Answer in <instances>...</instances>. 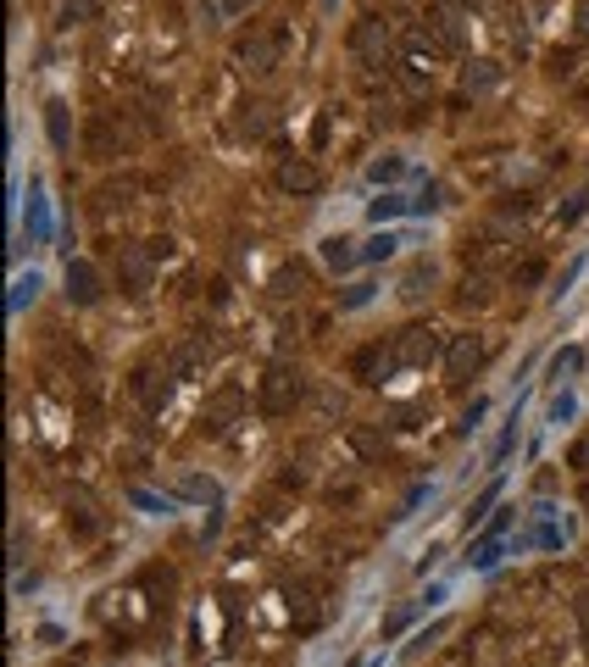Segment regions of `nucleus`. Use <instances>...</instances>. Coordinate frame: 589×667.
<instances>
[{"mask_svg": "<svg viewBox=\"0 0 589 667\" xmlns=\"http://www.w3.org/2000/svg\"><path fill=\"white\" fill-rule=\"evenodd\" d=\"M301 367H289V362H272L267 373H262V412L267 417H284L294 401H301Z\"/></svg>", "mask_w": 589, "mask_h": 667, "instance_id": "nucleus-1", "label": "nucleus"}, {"mask_svg": "<svg viewBox=\"0 0 589 667\" xmlns=\"http://www.w3.org/2000/svg\"><path fill=\"white\" fill-rule=\"evenodd\" d=\"M389 357H395V367H428L439 357V334L423 328V323H412V328H401L389 340Z\"/></svg>", "mask_w": 589, "mask_h": 667, "instance_id": "nucleus-2", "label": "nucleus"}, {"mask_svg": "<svg viewBox=\"0 0 589 667\" xmlns=\"http://www.w3.org/2000/svg\"><path fill=\"white\" fill-rule=\"evenodd\" d=\"M478 367H483V334H456V340L445 345V379L467 384Z\"/></svg>", "mask_w": 589, "mask_h": 667, "instance_id": "nucleus-3", "label": "nucleus"}, {"mask_svg": "<svg viewBox=\"0 0 589 667\" xmlns=\"http://www.w3.org/2000/svg\"><path fill=\"white\" fill-rule=\"evenodd\" d=\"M240 412H245V389H240V384H223L212 401L200 406V428H206V434H228Z\"/></svg>", "mask_w": 589, "mask_h": 667, "instance_id": "nucleus-4", "label": "nucleus"}, {"mask_svg": "<svg viewBox=\"0 0 589 667\" xmlns=\"http://www.w3.org/2000/svg\"><path fill=\"white\" fill-rule=\"evenodd\" d=\"M279 56H284V39H279V34H250L245 45H240V67L256 73V78H267L272 67H279Z\"/></svg>", "mask_w": 589, "mask_h": 667, "instance_id": "nucleus-5", "label": "nucleus"}, {"mask_svg": "<svg viewBox=\"0 0 589 667\" xmlns=\"http://www.w3.org/2000/svg\"><path fill=\"white\" fill-rule=\"evenodd\" d=\"M350 51L362 56L367 67H384V56H389V28H384V17H362V28H356Z\"/></svg>", "mask_w": 589, "mask_h": 667, "instance_id": "nucleus-6", "label": "nucleus"}, {"mask_svg": "<svg viewBox=\"0 0 589 667\" xmlns=\"http://www.w3.org/2000/svg\"><path fill=\"white\" fill-rule=\"evenodd\" d=\"M507 529H512V512H495V517H490V529H483V539H478V545H467V556H461V561H467V568H495Z\"/></svg>", "mask_w": 589, "mask_h": 667, "instance_id": "nucleus-7", "label": "nucleus"}, {"mask_svg": "<svg viewBox=\"0 0 589 667\" xmlns=\"http://www.w3.org/2000/svg\"><path fill=\"white\" fill-rule=\"evenodd\" d=\"M173 379H178L173 367H139V379H134V389H139V401H145V412H161L167 401H173Z\"/></svg>", "mask_w": 589, "mask_h": 667, "instance_id": "nucleus-8", "label": "nucleus"}, {"mask_svg": "<svg viewBox=\"0 0 589 667\" xmlns=\"http://www.w3.org/2000/svg\"><path fill=\"white\" fill-rule=\"evenodd\" d=\"M67 301H73V306H95V301H100L95 262H67Z\"/></svg>", "mask_w": 589, "mask_h": 667, "instance_id": "nucleus-9", "label": "nucleus"}, {"mask_svg": "<svg viewBox=\"0 0 589 667\" xmlns=\"http://www.w3.org/2000/svg\"><path fill=\"white\" fill-rule=\"evenodd\" d=\"M434 284H439V267H434L428 256H423V262H412V267H406V279H401V301H423Z\"/></svg>", "mask_w": 589, "mask_h": 667, "instance_id": "nucleus-10", "label": "nucleus"}, {"mask_svg": "<svg viewBox=\"0 0 589 667\" xmlns=\"http://www.w3.org/2000/svg\"><path fill=\"white\" fill-rule=\"evenodd\" d=\"M318 250H323V262L334 267V273H350V267L362 262V250H356V239H345V234H328Z\"/></svg>", "mask_w": 589, "mask_h": 667, "instance_id": "nucleus-11", "label": "nucleus"}, {"mask_svg": "<svg viewBox=\"0 0 589 667\" xmlns=\"http://www.w3.org/2000/svg\"><path fill=\"white\" fill-rule=\"evenodd\" d=\"M279 184H284V190H301V195H311V190H318V167H311V161H301V156H294V161H284L279 167Z\"/></svg>", "mask_w": 589, "mask_h": 667, "instance_id": "nucleus-12", "label": "nucleus"}, {"mask_svg": "<svg viewBox=\"0 0 589 667\" xmlns=\"http://www.w3.org/2000/svg\"><path fill=\"white\" fill-rule=\"evenodd\" d=\"M389 367H395V357H389V350H384V340H378V345H367L362 357H356V379H367V384H378V379H384Z\"/></svg>", "mask_w": 589, "mask_h": 667, "instance_id": "nucleus-13", "label": "nucleus"}, {"mask_svg": "<svg viewBox=\"0 0 589 667\" xmlns=\"http://www.w3.org/2000/svg\"><path fill=\"white\" fill-rule=\"evenodd\" d=\"M206 362H212V340L200 334V340H189V345H184V350H178V357L167 362V367H173L178 379H189V373H195V367H206Z\"/></svg>", "mask_w": 589, "mask_h": 667, "instance_id": "nucleus-14", "label": "nucleus"}, {"mask_svg": "<svg viewBox=\"0 0 589 667\" xmlns=\"http://www.w3.org/2000/svg\"><path fill=\"white\" fill-rule=\"evenodd\" d=\"M45 134H51L56 151L73 145V122H67V106H61V100H45Z\"/></svg>", "mask_w": 589, "mask_h": 667, "instance_id": "nucleus-15", "label": "nucleus"}, {"mask_svg": "<svg viewBox=\"0 0 589 667\" xmlns=\"http://www.w3.org/2000/svg\"><path fill=\"white\" fill-rule=\"evenodd\" d=\"M122 279H129V295H145V289H151V256L122 250Z\"/></svg>", "mask_w": 589, "mask_h": 667, "instance_id": "nucleus-16", "label": "nucleus"}, {"mask_svg": "<svg viewBox=\"0 0 589 667\" xmlns=\"http://www.w3.org/2000/svg\"><path fill=\"white\" fill-rule=\"evenodd\" d=\"M67 523H73L78 534H95V529H100V512H95L90 495H67Z\"/></svg>", "mask_w": 589, "mask_h": 667, "instance_id": "nucleus-17", "label": "nucleus"}, {"mask_svg": "<svg viewBox=\"0 0 589 667\" xmlns=\"http://www.w3.org/2000/svg\"><path fill=\"white\" fill-rule=\"evenodd\" d=\"M28 239H51V206L39 195V184L28 190Z\"/></svg>", "mask_w": 589, "mask_h": 667, "instance_id": "nucleus-18", "label": "nucleus"}, {"mask_svg": "<svg viewBox=\"0 0 589 667\" xmlns=\"http://www.w3.org/2000/svg\"><path fill=\"white\" fill-rule=\"evenodd\" d=\"M401 245H406L401 234H389V228H378V234H373V239L362 245V262H389V256H395V250H401Z\"/></svg>", "mask_w": 589, "mask_h": 667, "instance_id": "nucleus-19", "label": "nucleus"}, {"mask_svg": "<svg viewBox=\"0 0 589 667\" xmlns=\"http://www.w3.org/2000/svg\"><path fill=\"white\" fill-rule=\"evenodd\" d=\"M401 212H412V200H401V195H378V200L367 206L373 223H389V217H401Z\"/></svg>", "mask_w": 589, "mask_h": 667, "instance_id": "nucleus-20", "label": "nucleus"}, {"mask_svg": "<svg viewBox=\"0 0 589 667\" xmlns=\"http://www.w3.org/2000/svg\"><path fill=\"white\" fill-rule=\"evenodd\" d=\"M578 367H584V350L567 345V350H556V357H551V379H573Z\"/></svg>", "mask_w": 589, "mask_h": 667, "instance_id": "nucleus-21", "label": "nucleus"}, {"mask_svg": "<svg viewBox=\"0 0 589 667\" xmlns=\"http://www.w3.org/2000/svg\"><path fill=\"white\" fill-rule=\"evenodd\" d=\"M401 173H406V156H384V161H373V167H367V178H373V184H395Z\"/></svg>", "mask_w": 589, "mask_h": 667, "instance_id": "nucleus-22", "label": "nucleus"}, {"mask_svg": "<svg viewBox=\"0 0 589 667\" xmlns=\"http://www.w3.org/2000/svg\"><path fill=\"white\" fill-rule=\"evenodd\" d=\"M178 495H189V500H212V506L223 500V490L212 484V478H184V484H178Z\"/></svg>", "mask_w": 589, "mask_h": 667, "instance_id": "nucleus-23", "label": "nucleus"}, {"mask_svg": "<svg viewBox=\"0 0 589 667\" xmlns=\"http://www.w3.org/2000/svg\"><path fill=\"white\" fill-rule=\"evenodd\" d=\"M34 295H39V273H23L12 284V311H23V306H34Z\"/></svg>", "mask_w": 589, "mask_h": 667, "instance_id": "nucleus-24", "label": "nucleus"}, {"mask_svg": "<svg viewBox=\"0 0 589 667\" xmlns=\"http://www.w3.org/2000/svg\"><path fill=\"white\" fill-rule=\"evenodd\" d=\"M129 500H134L139 512H151V517H167V512H173V500H167V495H151V490H134Z\"/></svg>", "mask_w": 589, "mask_h": 667, "instance_id": "nucleus-25", "label": "nucleus"}, {"mask_svg": "<svg viewBox=\"0 0 589 667\" xmlns=\"http://www.w3.org/2000/svg\"><path fill=\"white\" fill-rule=\"evenodd\" d=\"M500 490H507V484H500V478H495V484H490V490H483V495L473 500V506H467V529L478 523V517H490V506H495V500H500Z\"/></svg>", "mask_w": 589, "mask_h": 667, "instance_id": "nucleus-26", "label": "nucleus"}, {"mask_svg": "<svg viewBox=\"0 0 589 667\" xmlns=\"http://www.w3.org/2000/svg\"><path fill=\"white\" fill-rule=\"evenodd\" d=\"M350 445H356V456H378V451H384V434H378V428H356Z\"/></svg>", "mask_w": 589, "mask_h": 667, "instance_id": "nucleus-27", "label": "nucleus"}, {"mask_svg": "<svg viewBox=\"0 0 589 667\" xmlns=\"http://www.w3.org/2000/svg\"><path fill=\"white\" fill-rule=\"evenodd\" d=\"M456 301H461V306H483V301H490V284L467 273V284H461V295H456Z\"/></svg>", "mask_w": 589, "mask_h": 667, "instance_id": "nucleus-28", "label": "nucleus"}, {"mask_svg": "<svg viewBox=\"0 0 589 667\" xmlns=\"http://www.w3.org/2000/svg\"><path fill=\"white\" fill-rule=\"evenodd\" d=\"M272 295H301V273H294V267H279V273H272Z\"/></svg>", "mask_w": 589, "mask_h": 667, "instance_id": "nucleus-29", "label": "nucleus"}, {"mask_svg": "<svg viewBox=\"0 0 589 667\" xmlns=\"http://www.w3.org/2000/svg\"><path fill=\"white\" fill-rule=\"evenodd\" d=\"M373 289H378V284H350L345 295H340V311H356V306H367V301H373Z\"/></svg>", "mask_w": 589, "mask_h": 667, "instance_id": "nucleus-30", "label": "nucleus"}, {"mask_svg": "<svg viewBox=\"0 0 589 667\" xmlns=\"http://www.w3.org/2000/svg\"><path fill=\"white\" fill-rule=\"evenodd\" d=\"M439 206H445V200H439V184H423V195L412 200V212H417V217H428V212H439Z\"/></svg>", "mask_w": 589, "mask_h": 667, "instance_id": "nucleus-31", "label": "nucleus"}, {"mask_svg": "<svg viewBox=\"0 0 589 667\" xmlns=\"http://www.w3.org/2000/svg\"><path fill=\"white\" fill-rule=\"evenodd\" d=\"M490 83H495V67L490 61H473L467 67V90H490Z\"/></svg>", "mask_w": 589, "mask_h": 667, "instance_id": "nucleus-32", "label": "nucleus"}, {"mask_svg": "<svg viewBox=\"0 0 589 667\" xmlns=\"http://www.w3.org/2000/svg\"><path fill=\"white\" fill-rule=\"evenodd\" d=\"M445 629H451V623H434V629H423V634L412 640V656H423V651H428V645H434L439 634H445Z\"/></svg>", "mask_w": 589, "mask_h": 667, "instance_id": "nucleus-33", "label": "nucleus"}, {"mask_svg": "<svg viewBox=\"0 0 589 667\" xmlns=\"http://www.w3.org/2000/svg\"><path fill=\"white\" fill-rule=\"evenodd\" d=\"M573 617H578V634H584V651H589V590L573 600Z\"/></svg>", "mask_w": 589, "mask_h": 667, "instance_id": "nucleus-34", "label": "nucleus"}, {"mask_svg": "<svg viewBox=\"0 0 589 667\" xmlns=\"http://www.w3.org/2000/svg\"><path fill=\"white\" fill-rule=\"evenodd\" d=\"M573 412H578V401H573V395H556V401H551V423H567Z\"/></svg>", "mask_w": 589, "mask_h": 667, "instance_id": "nucleus-35", "label": "nucleus"}, {"mask_svg": "<svg viewBox=\"0 0 589 667\" xmlns=\"http://www.w3.org/2000/svg\"><path fill=\"white\" fill-rule=\"evenodd\" d=\"M483 412H490V401H473L467 412H461V434H473V428L483 423Z\"/></svg>", "mask_w": 589, "mask_h": 667, "instance_id": "nucleus-36", "label": "nucleus"}, {"mask_svg": "<svg viewBox=\"0 0 589 667\" xmlns=\"http://www.w3.org/2000/svg\"><path fill=\"white\" fill-rule=\"evenodd\" d=\"M245 134H267V106H245Z\"/></svg>", "mask_w": 589, "mask_h": 667, "instance_id": "nucleus-37", "label": "nucleus"}, {"mask_svg": "<svg viewBox=\"0 0 589 667\" xmlns=\"http://www.w3.org/2000/svg\"><path fill=\"white\" fill-rule=\"evenodd\" d=\"M423 500H428V484H412V495L401 500V512H395V517H412L417 506H423Z\"/></svg>", "mask_w": 589, "mask_h": 667, "instance_id": "nucleus-38", "label": "nucleus"}, {"mask_svg": "<svg viewBox=\"0 0 589 667\" xmlns=\"http://www.w3.org/2000/svg\"><path fill=\"white\" fill-rule=\"evenodd\" d=\"M584 273V262H573V267H562V279H556V295H567V289H573V279Z\"/></svg>", "mask_w": 589, "mask_h": 667, "instance_id": "nucleus-39", "label": "nucleus"}, {"mask_svg": "<svg viewBox=\"0 0 589 667\" xmlns=\"http://www.w3.org/2000/svg\"><path fill=\"white\" fill-rule=\"evenodd\" d=\"M412 617H417V607H406V612H395V617L384 623V634H401V629H406V623H412Z\"/></svg>", "mask_w": 589, "mask_h": 667, "instance_id": "nucleus-40", "label": "nucleus"}, {"mask_svg": "<svg viewBox=\"0 0 589 667\" xmlns=\"http://www.w3.org/2000/svg\"><path fill=\"white\" fill-rule=\"evenodd\" d=\"M573 23H578V34L589 39V0H578V12H573Z\"/></svg>", "mask_w": 589, "mask_h": 667, "instance_id": "nucleus-41", "label": "nucleus"}, {"mask_svg": "<svg viewBox=\"0 0 589 667\" xmlns=\"http://www.w3.org/2000/svg\"><path fill=\"white\" fill-rule=\"evenodd\" d=\"M256 0H223V17H240V12H250Z\"/></svg>", "mask_w": 589, "mask_h": 667, "instance_id": "nucleus-42", "label": "nucleus"}, {"mask_svg": "<svg viewBox=\"0 0 589 667\" xmlns=\"http://www.w3.org/2000/svg\"><path fill=\"white\" fill-rule=\"evenodd\" d=\"M573 467H589V440H584V445L573 451Z\"/></svg>", "mask_w": 589, "mask_h": 667, "instance_id": "nucleus-43", "label": "nucleus"}, {"mask_svg": "<svg viewBox=\"0 0 589 667\" xmlns=\"http://www.w3.org/2000/svg\"><path fill=\"white\" fill-rule=\"evenodd\" d=\"M367 667H384V662H367Z\"/></svg>", "mask_w": 589, "mask_h": 667, "instance_id": "nucleus-44", "label": "nucleus"}]
</instances>
